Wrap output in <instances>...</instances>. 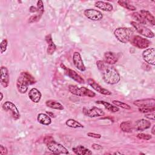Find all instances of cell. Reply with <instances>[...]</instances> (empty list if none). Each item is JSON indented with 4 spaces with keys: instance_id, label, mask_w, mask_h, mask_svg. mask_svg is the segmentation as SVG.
Returning <instances> with one entry per match:
<instances>
[{
    "instance_id": "d6a6232c",
    "label": "cell",
    "mask_w": 155,
    "mask_h": 155,
    "mask_svg": "<svg viewBox=\"0 0 155 155\" xmlns=\"http://www.w3.org/2000/svg\"><path fill=\"white\" fill-rule=\"evenodd\" d=\"M68 90L71 94L78 96V90H79V88L78 86L74 85H70L68 86Z\"/></svg>"
},
{
    "instance_id": "e575fe53",
    "label": "cell",
    "mask_w": 155,
    "mask_h": 155,
    "mask_svg": "<svg viewBox=\"0 0 155 155\" xmlns=\"http://www.w3.org/2000/svg\"><path fill=\"white\" fill-rule=\"evenodd\" d=\"M7 45H8V42L7 40L4 39L2 41V42H1L0 44V49H1V53H3L4 52H5L7 50Z\"/></svg>"
},
{
    "instance_id": "bcb514c9",
    "label": "cell",
    "mask_w": 155,
    "mask_h": 155,
    "mask_svg": "<svg viewBox=\"0 0 155 155\" xmlns=\"http://www.w3.org/2000/svg\"><path fill=\"white\" fill-rule=\"evenodd\" d=\"M0 94H1V99H0V100H1V101H2V99H3V97H4V96H3V94H2V92H1V93H0Z\"/></svg>"
},
{
    "instance_id": "277c9868",
    "label": "cell",
    "mask_w": 155,
    "mask_h": 155,
    "mask_svg": "<svg viewBox=\"0 0 155 155\" xmlns=\"http://www.w3.org/2000/svg\"><path fill=\"white\" fill-rule=\"evenodd\" d=\"M130 42L133 45L140 49H145L148 47L151 44L149 40L138 35L131 36Z\"/></svg>"
},
{
    "instance_id": "f1b7e54d",
    "label": "cell",
    "mask_w": 155,
    "mask_h": 155,
    "mask_svg": "<svg viewBox=\"0 0 155 155\" xmlns=\"http://www.w3.org/2000/svg\"><path fill=\"white\" fill-rule=\"evenodd\" d=\"M117 3L122 7H123L125 8H127L128 10H131V11H134L136 10V7L133 6V5H131L130 4H128L127 1H122V0H119L117 1Z\"/></svg>"
},
{
    "instance_id": "30bf717a",
    "label": "cell",
    "mask_w": 155,
    "mask_h": 155,
    "mask_svg": "<svg viewBox=\"0 0 155 155\" xmlns=\"http://www.w3.org/2000/svg\"><path fill=\"white\" fill-rule=\"evenodd\" d=\"M85 16L92 21H99L102 19V13L97 10L87 9L84 11Z\"/></svg>"
},
{
    "instance_id": "d590c367",
    "label": "cell",
    "mask_w": 155,
    "mask_h": 155,
    "mask_svg": "<svg viewBox=\"0 0 155 155\" xmlns=\"http://www.w3.org/2000/svg\"><path fill=\"white\" fill-rule=\"evenodd\" d=\"M137 137L139 139H142V140H150L152 138V136L150 134H145V133H139L137 135Z\"/></svg>"
},
{
    "instance_id": "ab89813d",
    "label": "cell",
    "mask_w": 155,
    "mask_h": 155,
    "mask_svg": "<svg viewBox=\"0 0 155 155\" xmlns=\"http://www.w3.org/2000/svg\"><path fill=\"white\" fill-rule=\"evenodd\" d=\"M53 140H54V139L53 138V137L51 136H45L44 139V143L45 144V145H47L48 143H50L51 141H52Z\"/></svg>"
},
{
    "instance_id": "5bb4252c",
    "label": "cell",
    "mask_w": 155,
    "mask_h": 155,
    "mask_svg": "<svg viewBox=\"0 0 155 155\" xmlns=\"http://www.w3.org/2000/svg\"><path fill=\"white\" fill-rule=\"evenodd\" d=\"M1 84L4 87L6 88L9 85V73L8 70L5 67H1Z\"/></svg>"
},
{
    "instance_id": "3957f363",
    "label": "cell",
    "mask_w": 155,
    "mask_h": 155,
    "mask_svg": "<svg viewBox=\"0 0 155 155\" xmlns=\"http://www.w3.org/2000/svg\"><path fill=\"white\" fill-rule=\"evenodd\" d=\"M133 31L131 28L119 27L114 30V34L116 39L122 43L126 44L130 41Z\"/></svg>"
},
{
    "instance_id": "ee69618b",
    "label": "cell",
    "mask_w": 155,
    "mask_h": 155,
    "mask_svg": "<svg viewBox=\"0 0 155 155\" xmlns=\"http://www.w3.org/2000/svg\"><path fill=\"white\" fill-rule=\"evenodd\" d=\"M154 128H155V125H153L152 128H151V133L153 135L155 134V131H154Z\"/></svg>"
},
{
    "instance_id": "603a6c76",
    "label": "cell",
    "mask_w": 155,
    "mask_h": 155,
    "mask_svg": "<svg viewBox=\"0 0 155 155\" xmlns=\"http://www.w3.org/2000/svg\"><path fill=\"white\" fill-rule=\"evenodd\" d=\"M78 96H88L90 97H93L96 96V93L85 87H82L81 88H79Z\"/></svg>"
},
{
    "instance_id": "7c38bea8",
    "label": "cell",
    "mask_w": 155,
    "mask_h": 155,
    "mask_svg": "<svg viewBox=\"0 0 155 155\" xmlns=\"http://www.w3.org/2000/svg\"><path fill=\"white\" fill-rule=\"evenodd\" d=\"M73 62L74 66L80 71H84L86 70L85 66L82 61V57L80 53L78 51H75L73 56Z\"/></svg>"
},
{
    "instance_id": "83f0119b",
    "label": "cell",
    "mask_w": 155,
    "mask_h": 155,
    "mask_svg": "<svg viewBox=\"0 0 155 155\" xmlns=\"http://www.w3.org/2000/svg\"><path fill=\"white\" fill-rule=\"evenodd\" d=\"M65 124L67 126L71 127V128H83L84 126L79 123V122L76 121L74 119H69L65 122Z\"/></svg>"
},
{
    "instance_id": "60d3db41",
    "label": "cell",
    "mask_w": 155,
    "mask_h": 155,
    "mask_svg": "<svg viewBox=\"0 0 155 155\" xmlns=\"http://www.w3.org/2000/svg\"><path fill=\"white\" fill-rule=\"evenodd\" d=\"M91 147L93 150H101L103 149V147L99 145V144H97V143H93L92 145H91Z\"/></svg>"
},
{
    "instance_id": "d4e9b609",
    "label": "cell",
    "mask_w": 155,
    "mask_h": 155,
    "mask_svg": "<svg viewBox=\"0 0 155 155\" xmlns=\"http://www.w3.org/2000/svg\"><path fill=\"white\" fill-rule=\"evenodd\" d=\"M45 105L52 109H55V110H64V107L63 105L59 103L58 101H54V100H48L45 102Z\"/></svg>"
},
{
    "instance_id": "1f68e13d",
    "label": "cell",
    "mask_w": 155,
    "mask_h": 155,
    "mask_svg": "<svg viewBox=\"0 0 155 155\" xmlns=\"http://www.w3.org/2000/svg\"><path fill=\"white\" fill-rule=\"evenodd\" d=\"M155 107H140L139 108V111L140 113H152L154 111Z\"/></svg>"
},
{
    "instance_id": "5b68a950",
    "label": "cell",
    "mask_w": 155,
    "mask_h": 155,
    "mask_svg": "<svg viewBox=\"0 0 155 155\" xmlns=\"http://www.w3.org/2000/svg\"><path fill=\"white\" fill-rule=\"evenodd\" d=\"M48 149L55 154H69L67 149L64 147L62 144L56 142L54 140H53L47 145H46Z\"/></svg>"
},
{
    "instance_id": "7bdbcfd3",
    "label": "cell",
    "mask_w": 155,
    "mask_h": 155,
    "mask_svg": "<svg viewBox=\"0 0 155 155\" xmlns=\"http://www.w3.org/2000/svg\"><path fill=\"white\" fill-rule=\"evenodd\" d=\"M29 10L31 13H35V12H38V9L36 7H34V6H31L29 8Z\"/></svg>"
},
{
    "instance_id": "8d00e7d4",
    "label": "cell",
    "mask_w": 155,
    "mask_h": 155,
    "mask_svg": "<svg viewBox=\"0 0 155 155\" xmlns=\"http://www.w3.org/2000/svg\"><path fill=\"white\" fill-rule=\"evenodd\" d=\"M41 17V15H40L39 14H37V15H34V16H31L29 18L28 22L29 23H33V22H37V21H38L40 19Z\"/></svg>"
},
{
    "instance_id": "d6986e66",
    "label": "cell",
    "mask_w": 155,
    "mask_h": 155,
    "mask_svg": "<svg viewBox=\"0 0 155 155\" xmlns=\"http://www.w3.org/2000/svg\"><path fill=\"white\" fill-rule=\"evenodd\" d=\"M95 7L105 12H111L113 7L111 4L105 1H97L95 2Z\"/></svg>"
},
{
    "instance_id": "e0dca14e",
    "label": "cell",
    "mask_w": 155,
    "mask_h": 155,
    "mask_svg": "<svg viewBox=\"0 0 155 155\" xmlns=\"http://www.w3.org/2000/svg\"><path fill=\"white\" fill-rule=\"evenodd\" d=\"M118 59L117 56L111 51L105 52L104 54V60L105 63L108 65H113L115 64Z\"/></svg>"
},
{
    "instance_id": "74e56055",
    "label": "cell",
    "mask_w": 155,
    "mask_h": 155,
    "mask_svg": "<svg viewBox=\"0 0 155 155\" xmlns=\"http://www.w3.org/2000/svg\"><path fill=\"white\" fill-rule=\"evenodd\" d=\"M87 136L93 138H96V139H100L101 137V135L100 134H97V133H91V132L88 133Z\"/></svg>"
},
{
    "instance_id": "4dcf8cb0",
    "label": "cell",
    "mask_w": 155,
    "mask_h": 155,
    "mask_svg": "<svg viewBox=\"0 0 155 155\" xmlns=\"http://www.w3.org/2000/svg\"><path fill=\"white\" fill-rule=\"evenodd\" d=\"M113 104H114L115 106L116 107H119L120 108H124V109H126V110H130L131 108V107L128 105L126 103L119 101H112Z\"/></svg>"
},
{
    "instance_id": "484cf974",
    "label": "cell",
    "mask_w": 155,
    "mask_h": 155,
    "mask_svg": "<svg viewBox=\"0 0 155 155\" xmlns=\"http://www.w3.org/2000/svg\"><path fill=\"white\" fill-rule=\"evenodd\" d=\"M96 103L97 104H101V105H103L105 108L108 110V111H111V112H113V113H115V112H117L119 110V108L116 107V106H114L113 105H111V104L107 102H105V101H96Z\"/></svg>"
},
{
    "instance_id": "44dd1931",
    "label": "cell",
    "mask_w": 155,
    "mask_h": 155,
    "mask_svg": "<svg viewBox=\"0 0 155 155\" xmlns=\"http://www.w3.org/2000/svg\"><path fill=\"white\" fill-rule=\"evenodd\" d=\"M45 40L47 42L48 46H47V52L48 54H52L56 50V45L54 44V43L53 42V40H52V38H51V35L50 34L48 35H47L45 37Z\"/></svg>"
},
{
    "instance_id": "9a60e30c",
    "label": "cell",
    "mask_w": 155,
    "mask_h": 155,
    "mask_svg": "<svg viewBox=\"0 0 155 155\" xmlns=\"http://www.w3.org/2000/svg\"><path fill=\"white\" fill-rule=\"evenodd\" d=\"M133 104L139 108L146 107H154L155 100L153 98L151 99H139L134 101Z\"/></svg>"
},
{
    "instance_id": "f546056e",
    "label": "cell",
    "mask_w": 155,
    "mask_h": 155,
    "mask_svg": "<svg viewBox=\"0 0 155 155\" xmlns=\"http://www.w3.org/2000/svg\"><path fill=\"white\" fill-rule=\"evenodd\" d=\"M132 16L134 19H136V21L139 22V24H147V21L144 19V18L142 16V15L139 13L134 12L132 13Z\"/></svg>"
},
{
    "instance_id": "cb8c5ba5",
    "label": "cell",
    "mask_w": 155,
    "mask_h": 155,
    "mask_svg": "<svg viewBox=\"0 0 155 155\" xmlns=\"http://www.w3.org/2000/svg\"><path fill=\"white\" fill-rule=\"evenodd\" d=\"M37 119L40 124L44 125H48L51 123V118L49 117V116L44 113H39L38 115Z\"/></svg>"
},
{
    "instance_id": "4fadbf2b",
    "label": "cell",
    "mask_w": 155,
    "mask_h": 155,
    "mask_svg": "<svg viewBox=\"0 0 155 155\" xmlns=\"http://www.w3.org/2000/svg\"><path fill=\"white\" fill-rule=\"evenodd\" d=\"M88 84L97 92L105 95V96H110L111 94V92H110L109 90L102 87L100 85H99L97 83H96L93 79H88Z\"/></svg>"
},
{
    "instance_id": "ffe728a7",
    "label": "cell",
    "mask_w": 155,
    "mask_h": 155,
    "mask_svg": "<svg viewBox=\"0 0 155 155\" xmlns=\"http://www.w3.org/2000/svg\"><path fill=\"white\" fill-rule=\"evenodd\" d=\"M72 150L75 154L79 155H90L92 154L91 150L82 145H78L72 148Z\"/></svg>"
},
{
    "instance_id": "6da1fadb",
    "label": "cell",
    "mask_w": 155,
    "mask_h": 155,
    "mask_svg": "<svg viewBox=\"0 0 155 155\" xmlns=\"http://www.w3.org/2000/svg\"><path fill=\"white\" fill-rule=\"evenodd\" d=\"M99 71L102 73V79L107 84L114 85L117 84L120 79L119 73L113 67L105 64Z\"/></svg>"
},
{
    "instance_id": "9c48e42d",
    "label": "cell",
    "mask_w": 155,
    "mask_h": 155,
    "mask_svg": "<svg viewBox=\"0 0 155 155\" xmlns=\"http://www.w3.org/2000/svg\"><path fill=\"white\" fill-rule=\"evenodd\" d=\"M84 113L90 117L103 116L105 115L104 111L97 107H92L90 108H84Z\"/></svg>"
},
{
    "instance_id": "52a82bcc",
    "label": "cell",
    "mask_w": 155,
    "mask_h": 155,
    "mask_svg": "<svg viewBox=\"0 0 155 155\" xmlns=\"http://www.w3.org/2000/svg\"><path fill=\"white\" fill-rule=\"evenodd\" d=\"M2 108L5 110L10 111L13 118L15 120H18L20 117V114L16 106L10 101H6L2 105Z\"/></svg>"
},
{
    "instance_id": "836d02e7",
    "label": "cell",
    "mask_w": 155,
    "mask_h": 155,
    "mask_svg": "<svg viewBox=\"0 0 155 155\" xmlns=\"http://www.w3.org/2000/svg\"><path fill=\"white\" fill-rule=\"evenodd\" d=\"M37 9H38V12H39L38 14L42 16V15L43 14L44 11V7L43 2L41 0H39L37 2Z\"/></svg>"
},
{
    "instance_id": "7a4b0ae2",
    "label": "cell",
    "mask_w": 155,
    "mask_h": 155,
    "mask_svg": "<svg viewBox=\"0 0 155 155\" xmlns=\"http://www.w3.org/2000/svg\"><path fill=\"white\" fill-rule=\"evenodd\" d=\"M35 83H36L35 78L28 72L23 71L20 73L17 79L16 87L20 93L24 94L27 92L28 85Z\"/></svg>"
},
{
    "instance_id": "f6af8a7d",
    "label": "cell",
    "mask_w": 155,
    "mask_h": 155,
    "mask_svg": "<svg viewBox=\"0 0 155 155\" xmlns=\"http://www.w3.org/2000/svg\"><path fill=\"white\" fill-rule=\"evenodd\" d=\"M47 113L48 114V116H51V117H54V114H53L52 113H50V112L47 111Z\"/></svg>"
},
{
    "instance_id": "8fae6325",
    "label": "cell",
    "mask_w": 155,
    "mask_h": 155,
    "mask_svg": "<svg viewBox=\"0 0 155 155\" xmlns=\"http://www.w3.org/2000/svg\"><path fill=\"white\" fill-rule=\"evenodd\" d=\"M61 67H62V68L64 69L65 72L67 74V75L68 76H69L71 79H73L74 81H76L77 82H79L80 84H82V83L83 84V83L85 82L84 79L79 74H78L75 71H74V70H73L70 68H67L66 67H65L62 64H61Z\"/></svg>"
},
{
    "instance_id": "f35d334b",
    "label": "cell",
    "mask_w": 155,
    "mask_h": 155,
    "mask_svg": "<svg viewBox=\"0 0 155 155\" xmlns=\"http://www.w3.org/2000/svg\"><path fill=\"white\" fill-rule=\"evenodd\" d=\"M8 151L6 147H4L2 145H0V154L1 155H5L7 154Z\"/></svg>"
},
{
    "instance_id": "2e32d148",
    "label": "cell",
    "mask_w": 155,
    "mask_h": 155,
    "mask_svg": "<svg viewBox=\"0 0 155 155\" xmlns=\"http://www.w3.org/2000/svg\"><path fill=\"white\" fill-rule=\"evenodd\" d=\"M151 126V122L144 119H141L137 120L134 125V128L137 131H144L149 128Z\"/></svg>"
},
{
    "instance_id": "b9f144b4",
    "label": "cell",
    "mask_w": 155,
    "mask_h": 155,
    "mask_svg": "<svg viewBox=\"0 0 155 155\" xmlns=\"http://www.w3.org/2000/svg\"><path fill=\"white\" fill-rule=\"evenodd\" d=\"M145 117L149 119H152V120H154V111L152 112L151 114H148L145 115Z\"/></svg>"
},
{
    "instance_id": "ba28073f",
    "label": "cell",
    "mask_w": 155,
    "mask_h": 155,
    "mask_svg": "<svg viewBox=\"0 0 155 155\" xmlns=\"http://www.w3.org/2000/svg\"><path fill=\"white\" fill-rule=\"evenodd\" d=\"M143 60L148 64L155 65V50L153 47L149 48L144 50L142 53Z\"/></svg>"
},
{
    "instance_id": "ac0fdd59",
    "label": "cell",
    "mask_w": 155,
    "mask_h": 155,
    "mask_svg": "<svg viewBox=\"0 0 155 155\" xmlns=\"http://www.w3.org/2000/svg\"><path fill=\"white\" fill-rule=\"evenodd\" d=\"M28 95L30 99L35 103H38L40 101L42 96L41 92L36 88H31L29 91Z\"/></svg>"
},
{
    "instance_id": "7dc6e473",
    "label": "cell",
    "mask_w": 155,
    "mask_h": 155,
    "mask_svg": "<svg viewBox=\"0 0 155 155\" xmlns=\"http://www.w3.org/2000/svg\"><path fill=\"white\" fill-rule=\"evenodd\" d=\"M121 154L122 153H119V152H116V153H114V154Z\"/></svg>"
},
{
    "instance_id": "4316f807",
    "label": "cell",
    "mask_w": 155,
    "mask_h": 155,
    "mask_svg": "<svg viewBox=\"0 0 155 155\" xmlns=\"http://www.w3.org/2000/svg\"><path fill=\"white\" fill-rule=\"evenodd\" d=\"M120 128L124 132L131 133L133 131V126L130 121H124L120 124Z\"/></svg>"
},
{
    "instance_id": "8992f818",
    "label": "cell",
    "mask_w": 155,
    "mask_h": 155,
    "mask_svg": "<svg viewBox=\"0 0 155 155\" xmlns=\"http://www.w3.org/2000/svg\"><path fill=\"white\" fill-rule=\"evenodd\" d=\"M131 25L136 29V30L142 36H144L148 38H153L154 36V33L144 25L136 22L135 21H131L130 22Z\"/></svg>"
},
{
    "instance_id": "7402d4cb",
    "label": "cell",
    "mask_w": 155,
    "mask_h": 155,
    "mask_svg": "<svg viewBox=\"0 0 155 155\" xmlns=\"http://www.w3.org/2000/svg\"><path fill=\"white\" fill-rule=\"evenodd\" d=\"M140 14L144 18V19L147 21H148L152 25H154L155 24V19L154 16L148 10H142L140 12Z\"/></svg>"
}]
</instances>
